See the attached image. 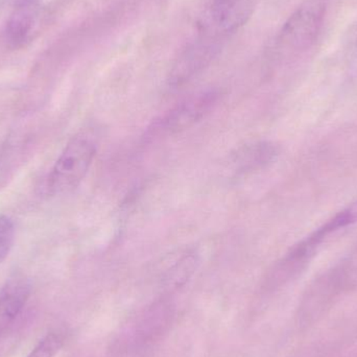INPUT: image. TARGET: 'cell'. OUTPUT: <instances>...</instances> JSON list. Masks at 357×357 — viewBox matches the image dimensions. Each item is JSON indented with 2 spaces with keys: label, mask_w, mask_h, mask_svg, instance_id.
I'll return each instance as SVG.
<instances>
[{
  "label": "cell",
  "mask_w": 357,
  "mask_h": 357,
  "mask_svg": "<svg viewBox=\"0 0 357 357\" xmlns=\"http://www.w3.org/2000/svg\"><path fill=\"white\" fill-rule=\"evenodd\" d=\"M25 1H27V0H25Z\"/></svg>",
  "instance_id": "cell-10"
},
{
  "label": "cell",
  "mask_w": 357,
  "mask_h": 357,
  "mask_svg": "<svg viewBox=\"0 0 357 357\" xmlns=\"http://www.w3.org/2000/svg\"><path fill=\"white\" fill-rule=\"evenodd\" d=\"M243 0H211V12L213 19L222 25L234 22L241 10Z\"/></svg>",
  "instance_id": "cell-7"
},
{
  "label": "cell",
  "mask_w": 357,
  "mask_h": 357,
  "mask_svg": "<svg viewBox=\"0 0 357 357\" xmlns=\"http://www.w3.org/2000/svg\"><path fill=\"white\" fill-rule=\"evenodd\" d=\"M63 345L60 333H50L43 337L27 357H54Z\"/></svg>",
  "instance_id": "cell-8"
},
{
  "label": "cell",
  "mask_w": 357,
  "mask_h": 357,
  "mask_svg": "<svg viewBox=\"0 0 357 357\" xmlns=\"http://www.w3.org/2000/svg\"><path fill=\"white\" fill-rule=\"evenodd\" d=\"M15 239L14 222L6 215H0V264L8 257Z\"/></svg>",
  "instance_id": "cell-9"
},
{
  "label": "cell",
  "mask_w": 357,
  "mask_h": 357,
  "mask_svg": "<svg viewBox=\"0 0 357 357\" xmlns=\"http://www.w3.org/2000/svg\"><path fill=\"white\" fill-rule=\"evenodd\" d=\"M277 149L271 142H258L245 144L232 157V167L237 174H250L274 160Z\"/></svg>",
  "instance_id": "cell-5"
},
{
  "label": "cell",
  "mask_w": 357,
  "mask_h": 357,
  "mask_svg": "<svg viewBox=\"0 0 357 357\" xmlns=\"http://www.w3.org/2000/svg\"><path fill=\"white\" fill-rule=\"evenodd\" d=\"M220 98V92L214 89L188 96L155 121L149 130V135L151 137H162L190 129L212 112Z\"/></svg>",
  "instance_id": "cell-2"
},
{
  "label": "cell",
  "mask_w": 357,
  "mask_h": 357,
  "mask_svg": "<svg viewBox=\"0 0 357 357\" xmlns=\"http://www.w3.org/2000/svg\"><path fill=\"white\" fill-rule=\"evenodd\" d=\"M356 45H357V44H356Z\"/></svg>",
  "instance_id": "cell-11"
},
{
  "label": "cell",
  "mask_w": 357,
  "mask_h": 357,
  "mask_svg": "<svg viewBox=\"0 0 357 357\" xmlns=\"http://www.w3.org/2000/svg\"><path fill=\"white\" fill-rule=\"evenodd\" d=\"M98 151L96 142L85 134L73 137L54 163L47 180L52 195H67L85 178Z\"/></svg>",
  "instance_id": "cell-1"
},
{
  "label": "cell",
  "mask_w": 357,
  "mask_h": 357,
  "mask_svg": "<svg viewBox=\"0 0 357 357\" xmlns=\"http://www.w3.org/2000/svg\"><path fill=\"white\" fill-rule=\"evenodd\" d=\"M39 10L31 1L22 2L16 8L6 24V39L13 46L23 45L35 33Z\"/></svg>",
  "instance_id": "cell-6"
},
{
  "label": "cell",
  "mask_w": 357,
  "mask_h": 357,
  "mask_svg": "<svg viewBox=\"0 0 357 357\" xmlns=\"http://www.w3.org/2000/svg\"><path fill=\"white\" fill-rule=\"evenodd\" d=\"M328 0H306L282 27L279 44L294 50H306L318 39L326 17Z\"/></svg>",
  "instance_id": "cell-3"
},
{
  "label": "cell",
  "mask_w": 357,
  "mask_h": 357,
  "mask_svg": "<svg viewBox=\"0 0 357 357\" xmlns=\"http://www.w3.org/2000/svg\"><path fill=\"white\" fill-rule=\"evenodd\" d=\"M31 287L24 277L10 279L0 291V337L6 335L26 305Z\"/></svg>",
  "instance_id": "cell-4"
}]
</instances>
